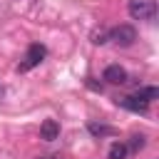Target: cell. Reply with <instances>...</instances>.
I'll return each instance as SVG.
<instances>
[{
  "mask_svg": "<svg viewBox=\"0 0 159 159\" xmlns=\"http://www.w3.org/2000/svg\"><path fill=\"white\" fill-rule=\"evenodd\" d=\"M102 80H107L109 84H124L127 82V70L122 65H107L102 72Z\"/></svg>",
  "mask_w": 159,
  "mask_h": 159,
  "instance_id": "277c9868",
  "label": "cell"
},
{
  "mask_svg": "<svg viewBox=\"0 0 159 159\" xmlns=\"http://www.w3.org/2000/svg\"><path fill=\"white\" fill-rule=\"evenodd\" d=\"M37 159H60V157H52V154H42V157H37Z\"/></svg>",
  "mask_w": 159,
  "mask_h": 159,
  "instance_id": "7c38bea8",
  "label": "cell"
},
{
  "mask_svg": "<svg viewBox=\"0 0 159 159\" xmlns=\"http://www.w3.org/2000/svg\"><path fill=\"white\" fill-rule=\"evenodd\" d=\"M124 144H127V152H142L147 147V137L144 134H132L129 142H124Z\"/></svg>",
  "mask_w": 159,
  "mask_h": 159,
  "instance_id": "ba28073f",
  "label": "cell"
},
{
  "mask_svg": "<svg viewBox=\"0 0 159 159\" xmlns=\"http://www.w3.org/2000/svg\"><path fill=\"white\" fill-rule=\"evenodd\" d=\"M117 104H119V107H124V109H129V112H137V114H147V109H149V104H147V102H142V99H137L134 94L117 97Z\"/></svg>",
  "mask_w": 159,
  "mask_h": 159,
  "instance_id": "5b68a950",
  "label": "cell"
},
{
  "mask_svg": "<svg viewBox=\"0 0 159 159\" xmlns=\"http://www.w3.org/2000/svg\"><path fill=\"white\" fill-rule=\"evenodd\" d=\"M107 40H112L117 47H129V45H134L137 42V30H134V25H117V27H112L109 32H107Z\"/></svg>",
  "mask_w": 159,
  "mask_h": 159,
  "instance_id": "6da1fadb",
  "label": "cell"
},
{
  "mask_svg": "<svg viewBox=\"0 0 159 159\" xmlns=\"http://www.w3.org/2000/svg\"><path fill=\"white\" fill-rule=\"evenodd\" d=\"M87 129H89V134H94V137H109V134H114V129H112L109 124H97V122H89Z\"/></svg>",
  "mask_w": 159,
  "mask_h": 159,
  "instance_id": "30bf717a",
  "label": "cell"
},
{
  "mask_svg": "<svg viewBox=\"0 0 159 159\" xmlns=\"http://www.w3.org/2000/svg\"><path fill=\"white\" fill-rule=\"evenodd\" d=\"M40 137H42L45 142H55V139L60 137V122H57V119H45V122L40 124Z\"/></svg>",
  "mask_w": 159,
  "mask_h": 159,
  "instance_id": "8992f818",
  "label": "cell"
},
{
  "mask_svg": "<svg viewBox=\"0 0 159 159\" xmlns=\"http://www.w3.org/2000/svg\"><path fill=\"white\" fill-rule=\"evenodd\" d=\"M134 97L149 104V102H154V99L159 97V89H157V87H139V89L134 92Z\"/></svg>",
  "mask_w": 159,
  "mask_h": 159,
  "instance_id": "52a82bcc",
  "label": "cell"
},
{
  "mask_svg": "<svg viewBox=\"0 0 159 159\" xmlns=\"http://www.w3.org/2000/svg\"><path fill=\"white\" fill-rule=\"evenodd\" d=\"M132 20H152L157 15V2L154 0H129L127 5Z\"/></svg>",
  "mask_w": 159,
  "mask_h": 159,
  "instance_id": "7a4b0ae2",
  "label": "cell"
},
{
  "mask_svg": "<svg viewBox=\"0 0 159 159\" xmlns=\"http://www.w3.org/2000/svg\"><path fill=\"white\" fill-rule=\"evenodd\" d=\"M45 55H47L45 45H40V42H32V45L27 47V52H25V60L17 65V70H20V72H30L32 67H37V65L45 60Z\"/></svg>",
  "mask_w": 159,
  "mask_h": 159,
  "instance_id": "3957f363",
  "label": "cell"
},
{
  "mask_svg": "<svg viewBox=\"0 0 159 159\" xmlns=\"http://www.w3.org/2000/svg\"><path fill=\"white\" fill-rule=\"evenodd\" d=\"M92 42H94V45H104V42H107V32H104V30L92 32Z\"/></svg>",
  "mask_w": 159,
  "mask_h": 159,
  "instance_id": "8fae6325",
  "label": "cell"
},
{
  "mask_svg": "<svg viewBox=\"0 0 159 159\" xmlns=\"http://www.w3.org/2000/svg\"><path fill=\"white\" fill-rule=\"evenodd\" d=\"M127 144L124 142H114L112 147H109V152H107V159H127Z\"/></svg>",
  "mask_w": 159,
  "mask_h": 159,
  "instance_id": "9c48e42d",
  "label": "cell"
}]
</instances>
